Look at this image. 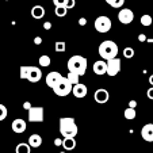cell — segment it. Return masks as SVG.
Listing matches in <instances>:
<instances>
[{
  "label": "cell",
  "instance_id": "obj_35",
  "mask_svg": "<svg viewBox=\"0 0 153 153\" xmlns=\"http://www.w3.org/2000/svg\"><path fill=\"white\" fill-rule=\"evenodd\" d=\"M34 43H35V45H41V43H42V38H41V37H35L34 38Z\"/></svg>",
  "mask_w": 153,
  "mask_h": 153
},
{
  "label": "cell",
  "instance_id": "obj_40",
  "mask_svg": "<svg viewBox=\"0 0 153 153\" xmlns=\"http://www.w3.org/2000/svg\"><path fill=\"white\" fill-rule=\"evenodd\" d=\"M149 83H150V84H153V75L149 77Z\"/></svg>",
  "mask_w": 153,
  "mask_h": 153
},
{
  "label": "cell",
  "instance_id": "obj_2",
  "mask_svg": "<svg viewBox=\"0 0 153 153\" xmlns=\"http://www.w3.org/2000/svg\"><path fill=\"white\" fill-rule=\"evenodd\" d=\"M79 127L76 125L75 118L72 117H62L60 118V133L62 137H76Z\"/></svg>",
  "mask_w": 153,
  "mask_h": 153
},
{
  "label": "cell",
  "instance_id": "obj_39",
  "mask_svg": "<svg viewBox=\"0 0 153 153\" xmlns=\"http://www.w3.org/2000/svg\"><path fill=\"white\" fill-rule=\"evenodd\" d=\"M61 144H62V140H60V138H56L54 140V145H56V146H61Z\"/></svg>",
  "mask_w": 153,
  "mask_h": 153
},
{
  "label": "cell",
  "instance_id": "obj_30",
  "mask_svg": "<svg viewBox=\"0 0 153 153\" xmlns=\"http://www.w3.org/2000/svg\"><path fill=\"white\" fill-rule=\"evenodd\" d=\"M75 4H76L75 0H67L65 7H67V10H71V8H73V7H75Z\"/></svg>",
  "mask_w": 153,
  "mask_h": 153
},
{
  "label": "cell",
  "instance_id": "obj_7",
  "mask_svg": "<svg viewBox=\"0 0 153 153\" xmlns=\"http://www.w3.org/2000/svg\"><path fill=\"white\" fill-rule=\"evenodd\" d=\"M107 71L106 73L110 77H114V76H117L119 73V71H121V60L117 57L114 58H110V60H107Z\"/></svg>",
  "mask_w": 153,
  "mask_h": 153
},
{
  "label": "cell",
  "instance_id": "obj_6",
  "mask_svg": "<svg viewBox=\"0 0 153 153\" xmlns=\"http://www.w3.org/2000/svg\"><path fill=\"white\" fill-rule=\"evenodd\" d=\"M29 121L30 122H37V123H39V122H43V115H45V111H43V107L41 106H37V107H30L29 110Z\"/></svg>",
  "mask_w": 153,
  "mask_h": 153
},
{
  "label": "cell",
  "instance_id": "obj_42",
  "mask_svg": "<svg viewBox=\"0 0 153 153\" xmlns=\"http://www.w3.org/2000/svg\"><path fill=\"white\" fill-rule=\"evenodd\" d=\"M7 1H10V0H7Z\"/></svg>",
  "mask_w": 153,
  "mask_h": 153
},
{
  "label": "cell",
  "instance_id": "obj_18",
  "mask_svg": "<svg viewBox=\"0 0 153 153\" xmlns=\"http://www.w3.org/2000/svg\"><path fill=\"white\" fill-rule=\"evenodd\" d=\"M45 15V8L42 6H34L31 8V16L34 19H42Z\"/></svg>",
  "mask_w": 153,
  "mask_h": 153
},
{
  "label": "cell",
  "instance_id": "obj_33",
  "mask_svg": "<svg viewBox=\"0 0 153 153\" xmlns=\"http://www.w3.org/2000/svg\"><path fill=\"white\" fill-rule=\"evenodd\" d=\"M79 25H80V26H85V25H87V19H85V18H80V19H79Z\"/></svg>",
  "mask_w": 153,
  "mask_h": 153
},
{
  "label": "cell",
  "instance_id": "obj_36",
  "mask_svg": "<svg viewBox=\"0 0 153 153\" xmlns=\"http://www.w3.org/2000/svg\"><path fill=\"white\" fill-rule=\"evenodd\" d=\"M129 107H131V108H136V107H137V102L136 100H130L129 102Z\"/></svg>",
  "mask_w": 153,
  "mask_h": 153
},
{
  "label": "cell",
  "instance_id": "obj_26",
  "mask_svg": "<svg viewBox=\"0 0 153 153\" xmlns=\"http://www.w3.org/2000/svg\"><path fill=\"white\" fill-rule=\"evenodd\" d=\"M67 50V43L64 42V41H58V42H56V52H65Z\"/></svg>",
  "mask_w": 153,
  "mask_h": 153
},
{
  "label": "cell",
  "instance_id": "obj_25",
  "mask_svg": "<svg viewBox=\"0 0 153 153\" xmlns=\"http://www.w3.org/2000/svg\"><path fill=\"white\" fill-rule=\"evenodd\" d=\"M54 12H56V16H58V18H64L65 15H67L68 10H67V7L60 6V7H56Z\"/></svg>",
  "mask_w": 153,
  "mask_h": 153
},
{
  "label": "cell",
  "instance_id": "obj_13",
  "mask_svg": "<svg viewBox=\"0 0 153 153\" xmlns=\"http://www.w3.org/2000/svg\"><path fill=\"white\" fill-rule=\"evenodd\" d=\"M141 137L146 142H153V123H146L141 129Z\"/></svg>",
  "mask_w": 153,
  "mask_h": 153
},
{
  "label": "cell",
  "instance_id": "obj_21",
  "mask_svg": "<svg viewBox=\"0 0 153 153\" xmlns=\"http://www.w3.org/2000/svg\"><path fill=\"white\" fill-rule=\"evenodd\" d=\"M38 62H39V67L48 68V67H50V64H52V58H50L49 56H41Z\"/></svg>",
  "mask_w": 153,
  "mask_h": 153
},
{
  "label": "cell",
  "instance_id": "obj_29",
  "mask_svg": "<svg viewBox=\"0 0 153 153\" xmlns=\"http://www.w3.org/2000/svg\"><path fill=\"white\" fill-rule=\"evenodd\" d=\"M29 69H30V67H20V69H19V76H20V79H27V75H29Z\"/></svg>",
  "mask_w": 153,
  "mask_h": 153
},
{
  "label": "cell",
  "instance_id": "obj_28",
  "mask_svg": "<svg viewBox=\"0 0 153 153\" xmlns=\"http://www.w3.org/2000/svg\"><path fill=\"white\" fill-rule=\"evenodd\" d=\"M123 56L126 58H133L134 57V49L133 48H125L123 49Z\"/></svg>",
  "mask_w": 153,
  "mask_h": 153
},
{
  "label": "cell",
  "instance_id": "obj_3",
  "mask_svg": "<svg viewBox=\"0 0 153 153\" xmlns=\"http://www.w3.org/2000/svg\"><path fill=\"white\" fill-rule=\"evenodd\" d=\"M99 56L103 60H110L118 56V45L114 41H103L99 45Z\"/></svg>",
  "mask_w": 153,
  "mask_h": 153
},
{
  "label": "cell",
  "instance_id": "obj_1",
  "mask_svg": "<svg viewBox=\"0 0 153 153\" xmlns=\"http://www.w3.org/2000/svg\"><path fill=\"white\" fill-rule=\"evenodd\" d=\"M68 71L69 72H75L79 76L85 75L87 72V67H88V61L85 57L83 56H72V57L68 60Z\"/></svg>",
  "mask_w": 153,
  "mask_h": 153
},
{
  "label": "cell",
  "instance_id": "obj_12",
  "mask_svg": "<svg viewBox=\"0 0 153 153\" xmlns=\"http://www.w3.org/2000/svg\"><path fill=\"white\" fill-rule=\"evenodd\" d=\"M42 79V72H41L39 68L37 67H30L29 69V75H27V79L30 83H38V81Z\"/></svg>",
  "mask_w": 153,
  "mask_h": 153
},
{
  "label": "cell",
  "instance_id": "obj_11",
  "mask_svg": "<svg viewBox=\"0 0 153 153\" xmlns=\"http://www.w3.org/2000/svg\"><path fill=\"white\" fill-rule=\"evenodd\" d=\"M87 92H88V88H87L85 84H81V83H77L72 87V94L75 98L77 99H81V98H85Z\"/></svg>",
  "mask_w": 153,
  "mask_h": 153
},
{
  "label": "cell",
  "instance_id": "obj_23",
  "mask_svg": "<svg viewBox=\"0 0 153 153\" xmlns=\"http://www.w3.org/2000/svg\"><path fill=\"white\" fill-rule=\"evenodd\" d=\"M106 3L111 6L113 8H121L125 4V0H106Z\"/></svg>",
  "mask_w": 153,
  "mask_h": 153
},
{
  "label": "cell",
  "instance_id": "obj_15",
  "mask_svg": "<svg viewBox=\"0 0 153 153\" xmlns=\"http://www.w3.org/2000/svg\"><path fill=\"white\" fill-rule=\"evenodd\" d=\"M92 69H94V73H95V75H106V71H107L106 61H103V60L95 61Z\"/></svg>",
  "mask_w": 153,
  "mask_h": 153
},
{
  "label": "cell",
  "instance_id": "obj_38",
  "mask_svg": "<svg viewBox=\"0 0 153 153\" xmlns=\"http://www.w3.org/2000/svg\"><path fill=\"white\" fill-rule=\"evenodd\" d=\"M30 107H31V103H30V102H25V103H23V108H25V110H29Z\"/></svg>",
  "mask_w": 153,
  "mask_h": 153
},
{
  "label": "cell",
  "instance_id": "obj_31",
  "mask_svg": "<svg viewBox=\"0 0 153 153\" xmlns=\"http://www.w3.org/2000/svg\"><path fill=\"white\" fill-rule=\"evenodd\" d=\"M53 3H54L56 7H60V6H64V7H65V3H67V0H53Z\"/></svg>",
  "mask_w": 153,
  "mask_h": 153
},
{
  "label": "cell",
  "instance_id": "obj_14",
  "mask_svg": "<svg viewBox=\"0 0 153 153\" xmlns=\"http://www.w3.org/2000/svg\"><path fill=\"white\" fill-rule=\"evenodd\" d=\"M12 130H14L16 134H20V133H23V131H26L27 129V123L26 121H23V119H20V118H16L15 121H12Z\"/></svg>",
  "mask_w": 153,
  "mask_h": 153
},
{
  "label": "cell",
  "instance_id": "obj_34",
  "mask_svg": "<svg viewBox=\"0 0 153 153\" xmlns=\"http://www.w3.org/2000/svg\"><path fill=\"white\" fill-rule=\"evenodd\" d=\"M43 29H45V30H50V29H52V23H50V22H45V23H43Z\"/></svg>",
  "mask_w": 153,
  "mask_h": 153
},
{
  "label": "cell",
  "instance_id": "obj_20",
  "mask_svg": "<svg viewBox=\"0 0 153 153\" xmlns=\"http://www.w3.org/2000/svg\"><path fill=\"white\" fill-rule=\"evenodd\" d=\"M136 115H137L136 108H131V107H127L123 113V117L127 119V121H133V119L136 118Z\"/></svg>",
  "mask_w": 153,
  "mask_h": 153
},
{
  "label": "cell",
  "instance_id": "obj_5",
  "mask_svg": "<svg viewBox=\"0 0 153 153\" xmlns=\"http://www.w3.org/2000/svg\"><path fill=\"white\" fill-rule=\"evenodd\" d=\"M94 26H95L96 31L104 34V33H108L111 30V27H113V22H111L110 18H107V16H104V15H102V16H98L95 19Z\"/></svg>",
  "mask_w": 153,
  "mask_h": 153
},
{
  "label": "cell",
  "instance_id": "obj_9",
  "mask_svg": "<svg viewBox=\"0 0 153 153\" xmlns=\"http://www.w3.org/2000/svg\"><path fill=\"white\" fill-rule=\"evenodd\" d=\"M94 99H95L96 103L104 104L108 102V99H110V94H108L107 90H104V88H99V90H96L95 94H94Z\"/></svg>",
  "mask_w": 153,
  "mask_h": 153
},
{
  "label": "cell",
  "instance_id": "obj_19",
  "mask_svg": "<svg viewBox=\"0 0 153 153\" xmlns=\"http://www.w3.org/2000/svg\"><path fill=\"white\" fill-rule=\"evenodd\" d=\"M30 152H31V148H30V145L26 144V142L18 144L16 149H15V153H30Z\"/></svg>",
  "mask_w": 153,
  "mask_h": 153
},
{
  "label": "cell",
  "instance_id": "obj_24",
  "mask_svg": "<svg viewBox=\"0 0 153 153\" xmlns=\"http://www.w3.org/2000/svg\"><path fill=\"white\" fill-rule=\"evenodd\" d=\"M140 22H141L142 26L148 27V26H150V25H152L153 19H152V16H150V15L145 14V15H142V16H141V20H140Z\"/></svg>",
  "mask_w": 153,
  "mask_h": 153
},
{
  "label": "cell",
  "instance_id": "obj_43",
  "mask_svg": "<svg viewBox=\"0 0 153 153\" xmlns=\"http://www.w3.org/2000/svg\"><path fill=\"white\" fill-rule=\"evenodd\" d=\"M152 85H153V84H152Z\"/></svg>",
  "mask_w": 153,
  "mask_h": 153
},
{
  "label": "cell",
  "instance_id": "obj_4",
  "mask_svg": "<svg viewBox=\"0 0 153 153\" xmlns=\"http://www.w3.org/2000/svg\"><path fill=\"white\" fill-rule=\"evenodd\" d=\"M72 84L67 80V77H64L60 83H57L53 87V92L57 96H68L69 94H72Z\"/></svg>",
  "mask_w": 153,
  "mask_h": 153
},
{
  "label": "cell",
  "instance_id": "obj_37",
  "mask_svg": "<svg viewBox=\"0 0 153 153\" xmlns=\"http://www.w3.org/2000/svg\"><path fill=\"white\" fill-rule=\"evenodd\" d=\"M138 41H140V42H144V41H146V35H145V34H140L138 35Z\"/></svg>",
  "mask_w": 153,
  "mask_h": 153
},
{
  "label": "cell",
  "instance_id": "obj_22",
  "mask_svg": "<svg viewBox=\"0 0 153 153\" xmlns=\"http://www.w3.org/2000/svg\"><path fill=\"white\" fill-rule=\"evenodd\" d=\"M67 80L69 81L72 85H75V84H77V83H80V76L77 75V73H75V72H69L68 73V76H67Z\"/></svg>",
  "mask_w": 153,
  "mask_h": 153
},
{
  "label": "cell",
  "instance_id": "obj_16",
  "mask_svg": "<svg viewBox=\"0 0 153 153\" xmlns=\"http://www.w3.org/2000/svg\"><path fill=\"white\" fill-rule=\"evenodd\" d=\"M61 146L65 150H73L76 148V140L75 137H64Z\"/></svg>",
  "mask_w": 153,
  "mask_h": 153
},
{
  "label": "cell",
  "instance_id": "obj_8",
  "mask_svg": "<svg viewBox=\"0 0 153 153\" xmlns=\"http://www.w3.org/2000/svg\"><path fill=\"white\" fill-rule=\"evenodd\" d=\"M118 20L123 25H130L134 20V12L129 8H122L118 12Z\"/></svg>",
  "mask_w": 153,
  "mask_h": 153
},
{
  "label": "cell",
  "instance_id": "obj_32",
  "mask_svg": "<svg viewBox=\"0 0 153 153\" xmlns=\"http://www.w3.org/2000/svg\"><path fill=\"white\" fill-rule=\"evenodd\" d=\"M146 95H148V98H149L150 100H153V85H152V88H149V90H148Z\"/></svg>",
  "mask_w": 153,
  "mask_h": 153
},
{
  "label": "cell",
  "instance_id": "obj_10",
  "mask_svg": "<svg viewBox=\"0 0 153 153\" xmlns=\"http://www.w3.org/2000/svg\"><path fill=\"white\" fill-rule=\"evenodd\" d=\"M64 79V76L61 75L60 72H50V73H48L46 75V77H45V80H46V84H48V87H50V88H53V87L56 85L57 83H60L61 80Z\"/></svg>",
  "mask_w": 153,
  "mask_h": 153
},
{
  "label": "cell",
  "instance_id": "obj_27",
  "mask_svg": "<svg viewBox=\"0 0 153 153\" xmlns=\"http://www.w3.org/2000/svg\"><path fill=\"white\" fill-rule=\"evenodd\" d=\"M7 115H8V111H7V107L4 106V104L0 103V122L4 121V119L7 118Z\"/></svg>",
  "mask_w": 153,
  "mask_h": 153
},
{
  "label": "cell",
  "instance_id": "obj_41",
  "mask_svg": "<svg viewBox=\"0 0 153 153\" xmlns=\"http://www.w3.org/2000/svg\"><path fill=\"white\" fill-rule=\"evenodd\" d=\"M60 153H65V152H60Z\"/></svg>",
  "mask_w": 153,
  "mask_h": 153
},
{
  "label": "cell",
  "instance_id": "obj_17",
  "mask_svg": "<svg viewBox=\"0 0 153 153\" xmlns=\"http://www.w3.org/2000/svg\"><path fill=\"white\" fill-rule=\"evenodd\" d=\"M27 144L30 145V148H39L42 145V137L39 134H31L29 137V141Z\"/></svg>",
  "mask_w": 153,
  "mask_h": 153
}]
</instances>
